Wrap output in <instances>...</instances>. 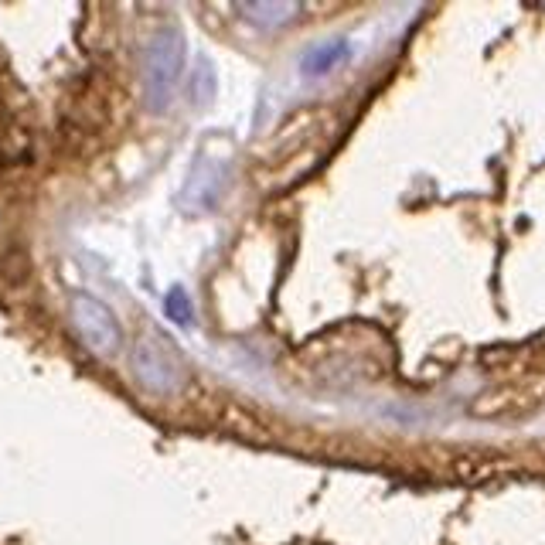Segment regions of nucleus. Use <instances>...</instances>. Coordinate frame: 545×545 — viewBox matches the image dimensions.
Instances as JSON below:
<instances>
[{"instance_id": "f257e3e1", "label": "nucleus", "mask_w": 545, "mask_h": 545, "mask_svg": "<svg viewBox=\"0 0 545 545\" xmlns=\"http://www.w3.org/2000/svg\"><path fill=\"white\" fill-rule=\"evenodd\" d=\"M184 69V38L174 24H164L147 45L144 55V103L154 113H164L171 103L174 89H178Z\"/></svg>"}, {"instance_id": "f03ea898", "label": "nucleus", "mask_w": 545, "mask_h": 545, "mask_svg": "<svg viewBox=\"0 0 545 545\" xmlns=\"http://www.w3.org/2000/svg\"><path fill=\"white\" fill-rule=\"evenodd\" d=\"M133 379L140 382V389H147L150 396H174L184 382V365L161 334H144L133 348Z\"/></svg>"}, {"instance_id": "7ed1b4c3", "label": "nucleus", "mask_w": 545, "mask_h": 545, "mask_svg": "<svg viewBox=\"0 0 545 545\" xmlns=\"http://www.w3.org/2000/svg\"><path fill=\"white\" fill-rule=\"evenodd\" d=\"M69 314H72V324H75V334L82 338L92 355L99 358H113L116 351L123 345V331H120V321L113 317L103 300L89 297V293H75L72 304H69Z\"/></svg>"}, {"instance_id": "20e7f679", "label": "nucleus", "mask_w": 545, "mask_h": 545, "mask_svg": "<svg viewBox=\"0 0 545 545\" xmlns=\"http://www.w3.org/2000/svg\"><path fill=\"white\" fill-rule=\"evenodd\" d=\"M225 171H229L225 161H212L208 154H201L188 184H184V201H188L191 208H198V212L218 205V198H222L225 191Z\"/></svg>"}, {"instance_id": "39448f33", "label": "nucleus", "mask_w": 545, "mask_h": 545, "mask_svg": "<svg viewBox=\"0 0 545 545\" xmlns=\"http://www.w3.org/2000/svg\"><path fill=\"white\" fill-rule=\"evenodd\" d=\"M348 41L345 38H331V41H321V45H314L310 52L304 55V62H300V69L307 75H327L334 69V65H341L348 58Z\"/></svg>"}, {"instance_id": "423d86ee", "label": "nucleus", "mask_w": 545, "mask_h": 545, "mask_svg": "<svg viewBox=\"0 0 545 545\" xmlns=\"http://www.w3.org/2000/svg\"><path fill=\"white\" fill-rule=\"evenodd\" d=\"M297 11H300L297 4H249V7H239L242 18H246L249 24H256L259 31L283 28L290 18H297Z\"/></svg>"}, {"instance_id": "0eeeda50", "label": "nucleus", "mask_w": 545, "mask_h": 545, "mask_svg": "<svg viewBox=\"0 0 545 545\" xmlns=\"http://www.w3.org/2000/svg\"><path fill=\"white\" fill-rule=\"evenodd\" d=\"M215 92H218V75H215V65H212V58H201L198 62V69H195V103L198 106H208L215 99Z\"/></svg>"}, {"instance_id": "6e6552de", "label": "nucleus", "mask_w": 545, "mask_h": 545, "mask_svg": "<svg viewBox=\"0 0 545 545\" xmlns=\"http://www.w3.org/2000/svg\"><path fill=\"white\" fill-rule=\"evenodd\" d=\"M164 310H167V317H171L174 324H181V327H188L191 324V300H188V293H184L181 287H174L171 293H167V300H164Z\"/></svg>"}]
</instances>
